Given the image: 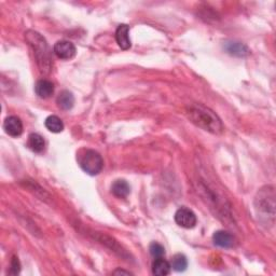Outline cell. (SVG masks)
Masks as SVG:
<instances>
[{"label": "cell", "instance_id": "cell-20", "mask_svg": "<svg viewBox=\"0 0 276 276\" xmlns=\"http://www.w3.org/2000/svg\"><path fill=\"white\" fill-rule=\"evenodd\" d=\"M113 274H126V275H129V274H131V273H130V272H124V271H120V270H118V271L113 272Z\"/></svg>", "mask_w": 276, "mask_h": 276}, {"label": "cell", "instance_id": "cell-10", "mask_svg": "<svg viewBox=\"0 0 276 276\" xmlns=\"http://www.w3.org/2000/svg\"><path fill=\"white\" fill-rule=\"evenodd\" d=\"M224 50H226L229 54L238 57H245L250 53V51L248 48H247V45L237 41L226 42V44H224Z\"/></svg>", "mask_w": 276, "mask_h": 276}, {"label": "cell", "instance_id": "cell-13", "mask_svg": "<svg viewBox=\"0 0 276 276\" xmlns=\"http://www.w3.org/2000/svg\"><path fill=\"white\" fill-rule=\"evenodd\" d=\"M172 266L169 261H166L164 258L154 259L152 263V273L158 276H165L171 273Z\"/></svg>", "mask_w": 276, "mask_h": 276}, {"label": "cell", "instance_id": "cell-7", "mask_svg": "<svg viewBox=\"0 0 276 276\" xmlns=\"http://www.w3.org/2000/svg\"><path fill=\"white\" fill-rule=\"evenodd\" d=\"M3 130L9 136L19 137L23 133V122L16 116H10L5 118L3 122Z\"/></svg>", "mask_w": 276, "mask_h": 276}, {"label": "cell", "instance_id": "cell-3", "mask_svg": "<svg viewBox=\"0 0 276 276\" xmlns=\"http://www.w3.org/2000/svg\"><path fill=\"white\" fill-rule=\"evenodd\" d=\"M255 208L258 215L264 219L274 222L275 217V191L272 186L262 188L255 200Z\"/></svg>", "mask_w": 276, "mask_h": 276}, {"label": "cell", "instance_id": "cell-11", "mask_svg": "<svg viewBox=\"0 0 276 276\" xmlns=\"http://www.w3.org/2000/svg\"><path fill=\"white\" fill-rule=\"evenodd\" d=\"M212 241L215 245L221 247V248H231L234 246V238L232 234L226 231H217L212 235Z\"/></svg>", "mask_w": 276, "mask_h": 276}, {"label": "cell", "instance_id": "cell-2", "mask_svg": "<svg viewBox=\"0 0 276 276\" xmlns=\"http://www.w3.org/2000/svg\"><path fill=\"white\" fill-rule=\"evenodd\" d=\"M25 38L34 51L40 71L49 73L52 70V67H53V61H52V51L48 42L45 41V39L41 34L34 31L26 32Z\"/></svg>", "mask_w": 276, "mask_h": 276}, {"label": "cell", "instance_id": "cell-14", "mask_svg": "<svg viewBox=\"0 0 276 276\" xmlns=\"http://www.w3.org/2000/svg\"><path fill=\"white\" fill-rule=\"evenodd\" d=\"M27 146L33 152L40 153L44 150L45 142H44L42 136H40L39 134H36V133H33L28 136Z\"/></svg>", "mask_w": 276, "mask_h": 276}, {"label": "cell", "instance_id": "cell-8", "mask_svg": "<svg viewBox=\"0 0 276 276\" xmlns=\"http://www.w3.org/2000/svg\"><path fill=\"white\" fill-rule=\"evenodd\" d=\"M116 40L119 47L122 50H129L131 48L130 27L126 24H121L116 31Z\"/></svg>", "mask_w": 276, "mask_h": 276}, {"label": "cell", "instance_id": "cell-15", "mask_svg": "<svg viewBox=\"0 0 276 276\" xmlns=\"http://www.w3.org/2000/svg\"><path fill=\"white\" fill-rule=\"evenodd\" d=\"M74 104V97L71 92L69 91H63L57 97V105L63 110H70L73 107Z\"/></svg>", "mask_w": 276, "mask_h": 276}, {"label": "cell", "instance_id": "cell-18", "mask_svg": "<svg viewBox=\"0 0 276 276\" xmlns=\"http://www.w3.org/2000/svg\"><path fill=\"white\" fill-rule=\"evenodd\" d=\"M149 251H150V255L154 259L163 258L165 256V248H164V247L159 243H155V242H153V243H151L150 246H149Z\"/></svg>", "mask_w": 276, "mask_h": 276}, {"label": "cell", "instance_id": "cell-1", "mask_svg": "<svg viewBox=\"0 0 276 276\" xmlns=\"http://www.w3.org/2000/svg\"><path fill=\"white\" fill-rule=\"evenodd\" d=\"M186 113L193 124L204 131L216 135L222 133L223 124L220 118L208 107L201 104H193L187 108Z\"/></svg>", "mask_w": 276, "mask_h": 276}, {"label": "cell", "instance_id": "cell-5", "mask_svg": "<svg viewBox=\"0 0 276 276\" xmlns=\"http://www.w3.org/2000/svg\"><path fill=\"white\" fill-rule=\"evenodd\" d=\"M175 222L185 229H192L197 224V216L190 208L181 207L175 212Z\"/></svg>", "mask_w": 276, "mask_h": 276}, {"label": "cell", "instance_id": "cell-4", "mask_svg": "<svg viewBox=\"0 0 276 276\" xmlns=\"http://www.w3.org/2000/svg\"><path fill=\"white\" fill-rule=\"evenodd\" d=\"M77 160L80 168L91 176L99 175L104 168L102 155L92 149H81L77 154Z\"/></svg>", "mask_w": 276, "mask_h": 276}, {"label": "cell", "instance_id": "cell-16", "mask_svg": "<svg viewBox=\"0 0 276 276\" xmlns=\"http://www.w3.org/2000/svg\"><path fill=\"white\" fill-rule=\"evenodd\" d=\"M44 125L52 133H61L64 130V123L57 116H49L44 121Z\"/></svg>", "mask_w": 276, "mask_h": 276}, {"label": "cell", "instance_id": "cell-19", "mask_svg": "<svg viewBox=\"0 0 276 276\" xmlns=\"http://www.w3.org/2000/svg\"><path fill=\"white\" fill-rule=\"evenodd\" d=\"M20 268H21V266H20L19 259H17L16 257H13L12 261H11V270H10V273H11V274H13V275L19 274V273H20V270H21Z\"/></svg>", "mask_w": 276, "mask_h": 276}, {"label": "cell", "instance_id": "cell-12", "mask_svg": "<svg viewBox=\"0 0 276 276\" xmlns=\"http://www.w3.org/2000/svg\"><path fill=\"white\" fill-rule=\"evenodd\" d=\"M131 192V187L124 179H118L111 185V193L116 198L125 199Z\"/></svg>", "mask_w": 276, "mask_h": 276}, {"label": "cell", "instance_id": "cell-9", "mask_svg": "<svg viewBox=\"0 0 276 276\" xmlns=\"http://www.w3.org/2000/svg\"><path fill=\"white\" fill-rule=\"evenodd\" d=\"M34 92L40 99H49L54 93V84L47 79L38 80L34 85Z\"/></svg>", "mask_w": 276, "mask_h": 276}, {"label": "cell", "instance_id": "cell-17", "mask_svg": "<svg viewBox=\"0 0 276 276\" xmlns=\"http://www.w3.org/2000/svg\"><path fill=\"white\" fill-rule=\"evenodd\" d=\"M171 266L172 270H175L177 272H183L188 267V260L187 257L182 254H177L172 259Z\"/></svg>", "mask_w": 276, "mask_h": 276}, {"label": "cell", "instance_id": "cell-6", "mask_svg": "<svg viewBox=\"0 0 276 276\" xmlns=\"http://www.w3.org/2000/svg\"><path fill=\"white\" fill-rule=\"evenodd\" d=\"M54 54L61 60H71L76 55V47L74 44L67 40H61L54 44Z\"/></svg>", "mask_w": 276, "mask_h": 276}]
</instances>
